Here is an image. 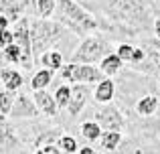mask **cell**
<instances>
[{
    "label": "cell",
    "instance_id": "cell-1",
    "mask_svg": "<svg viewBox=\"0 0 160 154\" xmlns=\"http://www.w3.org/2000/svg\"><path fill=\"white\" fill-rule=\"evenodd\" d=\"M59 2V20L75 32H87L98 27L95 18L87 10H83L73 0H57Z\"/></svg>",
    "mask_w": 160,
    "mask_h": 154
},
{
    "label": "cell",
    "instance_id": "cell-2",
    "mask_svg": "<svg viewBox=\"0 0 160 154\" xmlns=\"http://www.w3.org/2000/svg\"><path fill=\"white\" fill-rule=\"evenodd\" d=\"M63 37V27L59 22L51 20H35L31 24V43H32V55L43 53L53 43H57Z\"/></svg>",
    "mask_w": 160,
    "mask_h": 154
},
{
    "label": "cell",
    "instance_id": "cell-3",
    "mask_svg": "<svg viewBox=\"0 0 160 154\" xmlns=\"http://www.w3.org/2000/svg\"><path fill=\"white\" fill-rule=\"evenodd\" d=\"M109 55V45L99 37H87L83 39V43L77 47V51L71 57V63H83L89 65L95 61H102L103 57Z\"/></svg>",
    "mask_w": 160,
    "mask_h": 154
},
{
    "label": "cell",
    "instance_id": "cell-4",
    "mask_svg": "<svg viewBox=\"0 0 160 154\" xmlns=\"http://www.w3.org/2000/svg\"><path fill=\"white\" fill-rule=\"evenodd\" d=\"M61 75H63V79L73 81V83H99L106 79L102 69L93 67V65H83V63L65 65L61 69Z\"/></svg>",
    "mask_w": 160,
    "mask_h": 154
},
{
    "label": "cell",
    "instance_id": "cell-5",
    "mask_svg": "<svg viewBox=\"0 0 160 154\" xmlns=\"http://www.w3.org/2000/svg\"><path fill=\"white\" fill-rule=\"evenodd\" d=\"M12 32H14V45L22 53L20 65L24 69H31L32 67V43H31V22H28V18H20Z\"/></svg>",
    "mask_w": 160,
    "mask_h": 154
},
{
    "label": "cell",
    "instance_id": "cell-6",
    "mask_svg": "<svg viewBox=\"0 0 160 154\" xmlns=\"http://www.w3.org/2000/svg\"><path fill=\"white\" fill-rule=\"evenodd\" d=\"M95 120H98L99 128L106 130V132H120L126 124L124 116L120 114V110L116 106H112V103H106L103 107H99L95 112Z\"/></svg>",
    "mask_w": 160,
    "mask_h": 154
},
{
    "label": "cell",
    "instance_id": "cell-7",
    "mask_svg": "<svg viewBox=\"0 0 160 154\" xmlns=\"http://www.w3.org/2000/svg\"><path fill=\"white\" fill-rule=\"evenodd\" d=\"M37 114H39V107L28 95L20 93L14 97V103H12V110H10L12 118H35Z\"/></svg>",
    "mask_w": 160,
    "mask_h": 154
},
{
    "label": "cell",
    "instance_id": "cell-8",
    "mask_svg": "<svg viewBox=\"0 0 160 154\" xmlns=\"http://www.w3.org/2000/svg\"><path fill=\"white\" fill-rule=\"evenodd\" d=\"M87 97H89V87L83 85V83H75V85L71 87V99H69V106H67L69 114L79 116V112L83 110Z\"/></svg>",
    "mask_w": 160,
    "mask_h": 154
},
{
    "label": "cell",
    "instance_id": "cell-9",
    "mask_svg": "<svg viewBox=\"0 0 160 154\" xmlns=\"http://www.w3.org/2000/svg\"><path fill=\"white\" fill-rule=\"evenodd\" d=\"M27 8V0H0V16L8 18L10 22L20 18V12Z\"/></svg>",
    "mask_w": 160,
    "mask_h": 154
},
{
    "label": "cell",
    "instance_id": "cell-10",
    "mask_svg": "<svg viewBox=\"0 0 160 154\" xmlns=\"http://www.w3.org/2000/svg\"><path fill=\"white\" fill-rule=\"evenodd\" d=\"M35 103H37V107H39L41 112H45L47 116H55L57 114V102H55V95L51 93H47L45 89H41V91H35Z\"/></svg>",
    "mask_w": 160,
    "mask_h": 154
},
{
    "label": "cell",
    "instance_id": "cell-11",
    "mask_svg": "<svg viewBox=\"0 0 160 154\" xmlns=\"http://www.w3.org/2000/svg\"><path fill=\"white\" fill-rule=\"evenodd\" d=\"M113 91H116V85H113L112 77L99 81L98 87H95V102L98 103H109L113 97Z\"/></svg>",
    "mask_w": 160,
    "mask_h": 154
},
{
    "label": "cell",
    "instance_id": "cell-12",
    "mask_svg": "<svg viewBox=\"0 0 160 154\" xmlns=\"http://www.w3.org/2000/svg\"><path fill=\"white\" fill-rule=\"evenodd\" d=\"M0 77H2V83L6 87V91H12V93L16 89H20V85H22V75L18 71H14V69H2Z\"/></svg>",
    "mask_w": 160,
    "mask_h": 154
},
{
    "label": "cell",
    "instance_id": "cell-13",
    "mask_svg": "<svg viewBox=\"0 0 160 154\" xmlns=\"http://www.w3.org/2000/svg\"><path fill=\"white\" fill-rule=\"evenodd\" d=\"M122 65H124V61H122L116 53H109L108 57H103V59H102V67H99V69H102L103 75L112 77V75H116V73L122 69Z\"/></svg>",
    "mask_w": 160,
    "mask_h": 154
},
{
    "label": "cell",
    "instance_id": "cell-14",
    "mask_svg": "<svg viewBox=\"0 0 160 154\" xmlns=\"http://www.w3.org/2000/svg\"><path fill=\"white\" fill-rule=\"evenodd\" d=\"M146 57H148V63L152 67L160 69V39H152L146 41V49H144Z\"/></svg>",
    "mask_w": 160,
    "mask_h": 154
},
{
    "label": "cell",
    "instance_id": "cell-15",
    "mask_svg": "<svg viewBox=\"0 0 160 154\" xmlns=\"http://www.w3.org/2000/svg\"><path fill=\"white\" fill-rule=\"evenodd\" d=\"M136 110H138L140 116H152L154 112L158 110V97H154V95H144V97L138 102Z\"/></svg>",
    "mask_w": 160,
    "mask_h": 154
},
{
    "label": "cell",
    "instance_id": "cell-16",
    "mask_svg": "<svg viewBox=\"0 0 160 154\" xmlns=\"http://www.w3.org/2000/svg\"><path fill=\"white\" fill-rule=\"evenodd\" d=\"M51 81H53V71H51V69H41V71L32 77L31 87L35 91H41V89H45V87H47Z\"/></svg>",
    "mask_w": 160,
    "mask_h": 154
},
{
    "label": "cell",
    "instance_id": "cell-17",
    "mask_svg": "<svg viewBox=\"0 0 160 154\" xmlns=\"http://www.w3.org/2000/svg\"><path fill=\"white\" fill-rule=\"evenodd\" d=\"M81 134L85 140H89V142H95V140L102 138V128H99L98 122H83L81 124Z\"/></svg>",
    "mask_w": 160,
    "mask_h": 154
},
{
    "label": "cell",
    "instance_id": "cell-18",
    "mask_svg": "<svg viewBox=\"0 0 160 154\" xmlns=\"http://www.w3.org/2000/svg\"><path fill=\"white\" fill-rule=\"evenodd\" d=\"M41 63H43L47 69L55 71V69H61V65H63V57H61V53H59V51L43 53V55H41Z\"/></svg>",
    "mask_w": 160,
    "mask_h": 154
},
{
    "label": "cell",
    "instance_id": "cell-19",
    "mask_svg": "<svg viewBox=\"0 0 160 154\" xmlns=\"http://www.w3.org/2000/svg\"><path fill=\"white\" fill-rule=\"evenodd\" d=\"M99 140H102V148H106V150H116L118 144L122 142V134L120 132H103Z\"/></svg>",
    "mask_w": 160,
    "mask_h": 154
},
{
    "label": "cell",
    "instance_id": "cell-20",
    "mask_svg": "<svg viewBox=\"0 0 160 154\" xmlns=\"http://www.w3.org/2000/svg\"><path fill=\"white\" fill-rule=\"evenodd\" d=\"M71 99V87L69 85H61L57 91H55V102H57V107H67Z\"/></svg>",
    "mask_w": 160,
    "mask_h": 154
},
{
    "label": "cell",
    "instance_id": "cell-21",
    "mask_svg": "<svg viewBox=\"0 0 160 154\" xmlns=\"http://www.w3.org/2000/svg\"><path fill=\"white\" fill-rule=\"evenodd\" d=\"M14 97L16 95L12 91H0V114H10L12 110V103H14Z\"/></svg>",
    "mask_w": 160,
    "mask_h": 154
},
{
    "label": "cell",
    "instance_id": "cell-22",
    "mask_svg": "<svg viewBox=\"0 0 160 154\" xmlns=\"http://www.w3.org/2000/svg\"><path fill=\"white\" fill-rule=\"evenodd\" d=\"M77 140L75 138H71V136H61L59 138V148H61L63 152H67V154H73V152H77Z\"/></svg>",
    "mask_w": 160,
    "mask_h": 154
},
{
    "label": "cell",
    "instance_id": "cell-23",
    "mask_svg": "<svg viewBox=\"0 0 160 154\" xmlns=\"http://www.w3.org/2000/svg\"><path fill=\"white\" fill-rule=\"evenodd\" d=\"M4 51V59L8 61V63H20V57H22V53H20V49L16 47L14 43L8 45L6 49H2Z\"/></svg>",
    "mask_w": 160,
    "mask_h": 154
},
{
    "label": "cell",
    "instance_id": "cell-24",
    "mask_svg": "<svg viewBox=\"0 0 160 154\" xmlns=\"http://www.w3.org/2000/svg\"><path fill=\"white\" fill-rule=\"evenodd\" d=\"M55 2H57V0H37V8H39V14L43 16V18H47V16L53 14Z\"/></svg>",
    "mask_w": 160,
    "mask_h": 154
},
{
    "label": "cell",
    "instance_id": "cell-25",
    "mask_svg": "<svg viewBox=\"0 0 160 154\" xmlns=\"http://www.w3.org/2000/svg\"><path fill=\"white\" fill-rule=\"evenodd\" d=\"M134 49H136V47H132V45H120V47H118V51H116V55L118 57H120V59L122 61H124V63H126V61H128V63H132V57H134Z\"/></svg>",
    "mask_w": 160,
    "mask_h": 154
},
{
    "label": "cell",
    "instance_id": "cell-26",
    "mask_svg": "<svg viewBox=\"0 0 160 154\" xmlns=\"http://www.w3.org/2000/svg\"><path fill=\"white\" fill-rule=\"evenodd\" d=\"M14 43V32L8 31V28H4V31H0V49H6L8 45Z\"/></svg>",
    "mask_w": 160,
    "mask_h": 154
},
{
    "label": "cell",
    "instance_id": "cell-27",
    "mask_svg": "<svg viewBox=\"0 0 160 154\" xmlns=\"http://www.w3.org/2000/svg\"><path fill=\"white\" fill-rule=\"evenodd\" d=\"M146 59V53L144 49H134V57H132V63H142Z\"/></svg>",
    "mask_w": 160,
    "mask_h": 154
},
{
    "label": "cell",
    "instance_id": "cell-28",
    "mask_svg": "<svg viewBox=\"0 0 160 154\" xmlns=\"http://www.w3.org/2000/svg\"><path fill=\"white\" fill-rule=\"evenodd\" d=\"M37 154H59V148L53 146V144H49V146H41V150Z\"/></svg>",
    "mask_w": 160,
    "mask_h": 154
},
{
    "label": "cell",
    "instance_id": "cell-29",
    "mask_svg": "<svg viewBox=\"0 0 160 154\" xmlns=\"http://www.w3.org/2000/svg\"><path fill=\"white\" fill-rule=\"evenodd\" d=\"M8 24H10V20H8V18H4V16H0V31L8 28Z\"/></svg>",
    "mask_w": 160,
    "mask_h": 154
},
{
    "label": "cell",
    "instance_id": "cell-30",
    "mask_svg": "<svg viewBox=\"0 0 160 154\" xmlns=\"http://www.w3.org/2000/svg\"><path fill=\"white\" fill-rule=\"evenodd\" d=\"M79 154H95V152H93V148H91V146H83L81 150H79Z\"/></svg>",
    "mask_w": 160,
    "mask_h": 154
},
{
    "label": "cell",
    "instance_id": "cell-31",
    "mask_svg": "<svg viewBox=\"0 0 160 154\" xmlns=\"http://www.w3.org/2000/svg\"><path fill=\"white\" fill-rule=\"evenodd\" d=\"M154 28H156V35H158V39H160V16L156 18V24H154Z\"/></svg>",
    "mask_w": 160,
    "mask_h": 154
}]
</instances>
